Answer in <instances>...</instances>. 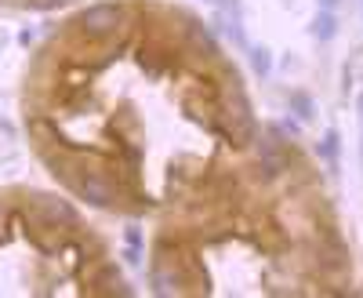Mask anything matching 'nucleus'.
<instances>
[{
    "mask_svg": "<svg viewBox=\"0 0 363 298\" xmlns=\"http://www.w3.org/2000/svg\"><path fill=\"white\" fill-rule=\"evenodd\" d=\"M287 106H291V113H298V121H313L316 116V102H313V95L309 92H287Z\"/></svg>",
    "mask_w": 363,
    "mask_h": 298,
    "instance_id": "nucleus-1",
    "label": "nucleus"
},
{
    "mask_svg": "<svg viewBox=\"0 0 363 298\" xmlns=\"http://www.w3.org/2000/svg\"><path fill=\"white\" fill-rule=\"evenodd\" d=\"M313 37H316V40H335V37H338V18H335V11H323V8H320V15H316V22H313Z\"/></svg>",
    "mask_w": 363,
    "mask_h": 298,
    "instance_id": "nucleus-2",
    "label": "nucleus"
},
{
    "mask_svg": "<svg viewBox=\"0 0 363 298\" xmlns=\"http://www.w3.org/2000/svg\"><path fill=\"white\" fill-rule=\"evenodd\" d=\"M320 157L327 160V171H330V175L338 171V131H335V128H327V131H323V142H320Z\"/></svg>",
    "mask_w": 363,
    "mask_h": 298,
    "instance_id": "nucleus-3",
    "label": "nucleus"
},
{
    "mask_svg": "<svg viewBox=\"0 0 363 298\" xmlns=\"http://www.w3.org/2000/svg\"><path fill=\"white\" fill-rule=\"evenodd\" d=\"M247 51H251V66H255V73L269 77V73H272V55H269L265 48H247Z\"/></svg>",
    "mask_w": 363,
    "mask_h": 298,
    "instance_id": "nucleus-4",
    "label": "nucleus"
},
{
    "mask_svg": "<svg viewBox=\"0 0 363 298\" xmlns=\"http://www.w3.org/2000/svg\"><path fill=\"white\" fill-rule=\"evenodd\" d=\"M277 128H280V131H284V135H294V138H298V135H301V124H298V121H291V116H287V121H280V124H277Z\"/></svg>",
    "mask_w": 363,
    "mask_h": 298,
    "instance_id": "nucleus-5",
    "label": "nucleus"
},
{
    "mask_svg": "<svg viewBox=\"0 0 363 298\" xmlns=\"http://www.w3.org/2000/svg\"><path fill=\"white\" fill-rule=\"evenodd\" d=\"M338 4H342V0H320V8H323V11H335Z\"/></svg>",
    "mask_w": 363,
    "mask_h": 298,
    "instance_id": "nucleus-6",
    "label": "nucleus"
},
{
    "mask_svg": "<svg viewBox=\"0 0 363 298\" xmlns=\"http://www.w3.org/2000/svg\"><path fill=\"white\" fill-rule=\"evenodd\" d=\"M356 109H359V128H363V95H359V102H356Z\"/></svg>",
    "mask_w": 363,
    "mask_h": 298,
    "instance_id": "nucleus-7",
    "label": "nucleus"
},
{
    "mask_svg": "<svg viewBox=\"0 0 363 298\" xmlns=\"http://www.w3.org/2000/svg\"><path fill=\"white\" fill-rule=\"evenodd\" d=\"M207 4H215V0H207Z\"/></svg>",
    "mask_w": 363,
    "mask_h": 298,
    "instance_id": "nucleus-8",
    "label": "nucleus"
}]
</instances>
